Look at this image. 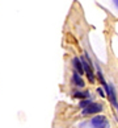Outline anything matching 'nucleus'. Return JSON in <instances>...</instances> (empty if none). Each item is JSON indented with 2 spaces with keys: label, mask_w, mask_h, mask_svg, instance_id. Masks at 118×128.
<instances>
[{
  "label": "nucleus",
  "mask_w": 118,
  "mask_h": 128,
  "mask_svg": "<svg viewBox=\"0 0 118 128\" xmlns=\"http://www.w3.org/2000/svg\"><path fill=\"white\" fill-rule=\"evenodd\" d=\"M108 124H109V123H108V119L105 116H102V115L94 116L92 119V126L94 128H106Z\"/></svg>",
  "instance_id": "1"
},
{
  "label": "nucleus",
  "mask_w": 118,
  "mask_h": 128,
  "mask_svg": "<svg viewBox=\"0 0 118 128\" xmlns=\"http://www.w3.org/2000/svg\"><path fill=\"white\" fill-rule=\"evenodd\" d=\"M102 111V106L101 104H98V103H91L88 107H85L83 110V114L84 115H92V114H97V112H100Z\"/></svg>",
  "instance_id": "2"
},
{
  "label": "nucleus",
  "mask_w": 118,
  "mask_h": 128,
  "mask_svg": "<svg viewBox=\"0 0 118 128\" xmlns=\"http://www.w3.org/2000/svg\"><path fill=\"white\" fill-rule=\"evenodd\" d=\"M105 90H106V92H108V96H109V100L112 102L113 106H117V98H116V92H114V88H113V86L110 84H105Z\"/></svg>",
  "instance_id": "3"
},
{
  "label": "nucleus",
  "mask_w": 118,
  "mask_h": 128,
  "mask_svg": "<svg viewBox=\"0 0 118 128\" xmlns=\"http://www.w3.org/2000/svg\"><path fill=\"white\" fill-rule=\"evenodd\" d=\"M72 64H74V66H75V70H76V72L79 73V75L84 73V69H83L81 61H80V60L78 58V57H75V58L72 60Z\"/></svg>",
  "instance_id": "4"
},
{
  "label": "nucleus",
  "mask_w": 118,
  "mask_h": 128,
  "mask_svg": "<svg viewBox=\"0 0 118 128\" xmlns=\"http://www.w3.org/2000/svg\"><path fill=\"white\" fill-rule=\"evenodd\" d=\"M72 79H74V83L76 84V86H79V87H84V80L81 79V77H80L78 73H75V74H74Z\"/></svg>",
  "instance_id": "5"
},
{
  "label": "nucleus",
  "mask_w": 118,
  "mask_h": 128,
  "mask_svg": "<svg viewBox=\"0 0 118 128\" xmlns=\"http://www.w3.org/2000/svg\"><path fill=\"white\" fill-rule=\"evenodd\" d=\"M75 98H79V99H84V98H89V92L88 91H84V92H75Z\"/></svg>",
  "instance_id": "6"
},
{
  "label": "nucleus",
  "mask_w": 118,
  "mask_h": 128,
  "mask_svg": "<svg viewBox=\"0 0 118 128\" xmlns=\"http://www.w3.org/2000/svg\"><path fill=\"white\" fill-rule=\"evenodd\" d=\"M91 103H92V102L89 100V99H85V100H81V102H80V108H83V110H84V108L88 107Z\"/></svg>",
  "instance_id": "7"
},
{
  "label": "nucleus",
  "mask_w": 118,
  "mask_h": 128,
  "mask_svg": "<svg viewBox=\"0 0 118 128\" xmlns=\"http://www.w3.org/2000/svg\"><path fill=\"white\" fill-rule=\"evenodd\" d=\"M97 92L100 94L101 96H105V94H104V91H102V88H97Z\"/></svg>",
  "instance_id": "8"
},
{
  "label": "nucleus",
  "mask_w": 118,
  "mask_h": 128,
  "mask_svg": "<svg viewBox=\"0 0 118 128\" xmlns=\"http://www.w3.org/2000/svg\"><path fill=\"white\" fill-rule=\"evenodd\" d=\"M113 2H114V3H116V6L118 7V0H113Z\"/></svg>",
  "instance_id": "9"
}]
</instances>
